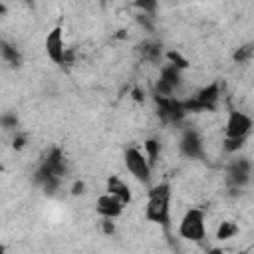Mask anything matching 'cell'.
Listing matches in <instances>:
<instances>
[{"instance_id": "9a60e30c", "label": "cell", "mask_w": 254, "mask_h": 254, "mask_svg": "<svg viewBox=\"0 0 254 254\" xmlns=\"http://www.w3.org/2000/svg\"><path fill=\"white\" fill-rule=\"evenodd\" d=\"M0 125H2L4 129H12V127H16V125H18V117H16V115H12V113H6V115L0 117Z\"/></svg>"}, {"instance_id": "7a4b0ae2", "label": "cell", "mask_w": 254, "mask_h": 254, "mask_svg": "<svg viewBox=\"0 0 254 254\" xmlns=\"http://www.w3.org/2000/svg\"><path fill=\"white\" fill-rule=\"evenodd\" d=\"M207 217L202 209H189L179 223L181 238L189 242H202L207 238Z\"/></svg>"}, {"instance_id": "7c38bea8", "label": "cell", "mask_w": 254, "mask_h": 254, "mask_svg": "<svg viewBox=\"0 0 254 254\" xmlns=\"http://www.w3.org/2000/svg\"><path fill=\"white\" fill-rule=\"evenodd\" d=\"M143 153H145V157H147V161L153 165L157 159H159V153H161V143L157 141V139H147L145 143H143Z\"/></svg>"}, {"instance_id": "30bf717a", "label": "cell", "mask_w": 254, "mask_h": 254, "mask_svg": "<svg viewBox=\"0 0 254 254\" xmlns=\"http://www.w3.org/2000/svg\"><path fill=\"white\" fill-rule=\"evenodd\" d=\"M217 99H219V85H217V84L205 87V89H202V91L197 95V101H198V106H200L202 110L213 108Z\"/></svg>"}, {"instance_id": "5b68a950", "label": "cell", "mask_w": 254, "mask_h": 254, "mask_svg": "<svg viewBox=\"0 0 254 254\" xmlns=\"http://www.w3.org/2000/svg\"><path fill=\"white\" fill-rule=\"evenodd\" d=\"M252 127H254L252 117L248 113L236 110V112H230V115L226 119L225 133H226V139H248Z\"/></svg>"}, {"instance_id": "ac0fdd59", "label": "cell", "mask_w": 254, "mask_h": 254, "mask_svg": "<svg viewBox=\"0 0 254 254\" xmlns=\"http://www.w3.org/2000/svg\"><path fill=\"white\" fill-rule=\"evenodd\" d=\"M104 230H106V234H113V230H115L113 223H112V221H108V219H104Z\"/></svg>"}, {"instance_id": "ba28073f", "label": "cell", "mask_w": 254, "mask_h": 254, "mask_svg": "<svg viewBox=\"0 0 254 254\" xmlns=\"http://www.w3.org/2000/svg\"><path fill=\"white\" fill-rule=\"evenodd\" d=\"M181 153L189 159H198L202 155V139L198 137V133L195 129H187L181 137Z\"/></svg>"}, {"instance_id": "4fadbf2b", "label": "cell", "mask_w": 254, "mask_h": 254, "mask_svg": "<svg viewBox=\"0 0 254 254\" xmlns=\"http://www.w3.org/2000/svg\"><path fill=\"white\" fill-rule=\"evenodd\" d=\"M236 232H238V226H236L234 223H223V225L219 226V230H217V238H219V240H228V238H232Z\"/></svg>"}, {"instance_id": "3957f363", "label": "cell", "mask_w": 254, "mask_h": 254, "mask_svg": "<svg viewBox=\"0 0 254 254\" xmlns=\"http://www.w3.org/2000/svg\"><path fill=\"white\" fill-rule=\"evenodd\" d=\"M123 161H125L127 171L133 175V179H137L143 185L151 183V177H153V165L147 161V157H145V153L141 149L129 147L125 151V155H123Z\"/></svg>"}, {"instance_id": "8992f818", "label": "cell", "mask_w": 254, "mask_h": 254, "mask_svg": "<svg viewBox=\"0 0 254 254\" xmlns=\"http://www.w3.org/2000/svg\"><path fill=\"white\" fill-rule=\"evenodd\" d=\"M44 48H46V54L50 60L58 66H64L68 48H66V40H64V30L60 26L48 32V36L44 40Z\"/></svg>"}, {"instance_id": "7402d4cb", "label": "cell", "mask_w": 254, "mask_h": 254, "mask_svg": "<svg viewBox=\"0 0 254 254\" xmlns=\"http://www.w3.org/2000/svg\"><path fill=\"white\" fill-rule=\"evenodd\" d=\"M6 252V248H4V244H0V254H4Z\"/></svg>"}, {"instance_id": "277c9868", "label": "cell", "mask_w": 254, "mask_h": 254, "mask_svg": "<svg viewBox=\"0 0 254 254\" xmlns=\"http://www.w3.org/2000/svg\"><path fill=\"white\" fill-rule=\"evenodd\" d=\"M250 177H252V163L246 157L234 159L226 171V181H228L232 195H236V191L240 195V191L250 183Z\"/></svg>"}, {"instance_id": "8fae6325", "label": "cell", "mask_w": 254, "mask_h": 254, "mask_svg": "<svg viewBox=\"0 0 254 254\" xmlns=\"http://www.w3.org/2000/svg\"><path fill=\"white\" fill-rule=\"evenodd\" d=\"M0 56L4 62H8L10 66H18L20 64V52L6 40H0Z\"/></svg>"}, {"instance_id": "e0dca14e", "label": "cell", "mask_w": 254, "mask_h": 254, "mask_svg": "<svg viewBox=\"0 0 254 254\" xmlns=\"http://www.w3.org/2000/svg\"><path fill=\"white\" fill-rule=\"evenodd\" d=\"M84 193H85V183L84 181H76L72 185V195L78 197V195H84Z\"/></svg>"}, {"instance_id": "44dd1931", "label": "cell", "mask_w": 254, "mask_h": 254, "mask_svg": "<svg viewBox=\"0 0 254 254\" xmlns=\"http://www.w3.org/2000/svg\"><path fill=\"white\" fill-rule=\"evenodd\" d=\"M211 254H225L223 250H219V248H215V250H211Z\"/></svg>"}, {"instance_id": "52a82bcc", "label": "cell", "mask_w": 254, "mask_h": 254, "mask_svg": "<svg viewBox=\"0 0 254 254\" xmlns=\"http://www.w3.org/2000/svg\"><path fill=\"white\" fill-rule=\"evenodd\" d=\"M123 209H125L123 202H121L117 197L110 195V193L99 195L97 200H95V211H97L101 217H104V219H108V221L119 219V217L123 215Z\"/></svg>"}, {"instance_id": "2e32d148", "label": "cell", "mask_w": 254, "mask_h": 254, "mask_svg": "<svg viewBox=\"0 0 254 254\" xmlns=\"http://www.w3.org/2000/svg\"><path fill=\"white\" fill-rule=\"evenodd\" d=\"M248 56H250V46H244V48H240L238 52L234 54V60H238V62H244Z\"/></svg>"}, {"instance_id": "ffe728a7", "label": "cell", "mask_w": 254, "mask_h": 254, "mask_svg": "<svg viewBox=\"0 0 254 254\" xmlns=\"http://www.w3.org/2000/svg\"><path fill=\"white\" fill-rule=\"evenodd\" d=\"M4 14H6V6L0 4V16H4Z\"/></svg>"}, {"instance_id": "9c48e42d", "label": "cell", "mask_w": 254, "mask_h": 254, "mask_svg": "<svg viewBox=\"0 0 254 254\" xmlns=\"http://www.w3.org/2000/svg\"><path fill=\"white\" fill-rule=\"evenodd\" d=\"M108 193L117 197L123 205H129V202H131V191H129V187L119 177H110L108 179Z\"/></svg>"}, {"instance_id": "6da1fadb", "label": "cell", "mask_w": 254, "mask_h": 254, "mask_svg": "<svg viewBox=\"0 0 254 254\" xmlns=\"http://www.w3.org/2000/svg\"><path fill=\"white\" fill-rule=\"evenodd\" d=\"M171 189L167 183H159L151 187L149 191V200L145 207V219L149 223H157L161 226H169L171 221Z\"/></svg>"}, {"instance_id": "d6986e66", "label": "cell", "mask_w": 254, "mask_h": 254, "mask_svg": "<svg viewBox=\"0 0 254 254\" xmlns=\"http://www.w3.org/2000/svg\"><path fill=\"white\" fill-rule=\"evenodd\" d=\"M24 145H26V137H24V135L14 137V147H16V149H22Z\"/></svg>"}, {"instance_id": "5bb4252c", "label": "cell", "mask_w": 254, "mask_h": 254, "mask_svg": "<svg viewBox=\"0 0 254 254\" xmlns=\"http://www.w3.org/2000/svg\"><path fill=\"white\" fill-rule=\"evenodd\" d=\"M244 143H246V139H225L223 147H225L226 153H238V151L244 147Z\"/></svg>"}]
</instances>
